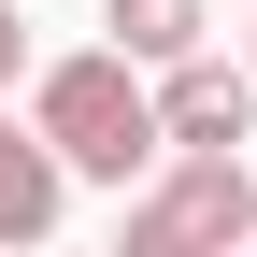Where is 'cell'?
<instances>
[{"label":"cell","mask_w":257,"mask_h":257,"mask_svg":"<svg viewBox=\"0 0 257 257\" xmlns=\"http://www.w3.org/2000/svg\"><path fill=\"white\" fill-rule=\"evenodd\" d=\"M29 114L57 128V157H72L86 186H143L157 157H172V128H157V72L128 43H86V57H57L43 86H29Z\"/></svg>","instance_id":"1"},{"label":"cell","mask_w":257,"mask_h":257,"mask_svg":"<svg viewBox=\"0 0 257 257\" xmlns=\"http://www.w3.org/2000/svg\"><path fill=\"white\" fill-rule=\"evenodd\" d=\"M214 243H257V172L243 143H172L128 186V257H214Z\"/></svg>","instance_id":"2"},{"label":"cell","mask_w":257,"mask_h":257,"mask_svg":"<svg viewBox=\"0 0 257 257\" xmlns=\"http://www.w3.org/2000/svg\"><path fill=\"white\" fill-rule=\"evenodd\" d=\"M72 157H57V128L43 114H0V257H29V243H57V214H72Z\"/></svg>","instance_id":"3"},{"label":"cell","mask_w":257,"mask_h":257,"mask_svg":"<svg viewBox=\"0 0 257 257\" xmlns=\"http://www.w3.org/2000/svg\"><path fill=\"white\" fill-rule=\"evenodd\" d=\"M157 128H172V143H257V72L243 57H172V72H157Z\"/></svg>","instance_id":"4"},{"label":"cell","mask_w":257,"mask_h":257,"mask_svg":"<svg viewBox=\"0 0 257 257\" xmlns=\"http://www.w3.org/2000/svg\"><path fill=\"white\" fill-rule=\"evenodd\" d=\"M100 29L143 72H172V57H200V29H214V0H100Z\"/></svg>","instance_id":"5"},{"label":"cell","mask_w":257,"mask_h":257,"mask_svg":"<svg viewBox=\"0 0 257 257\" xmlns=\"http://www.w3.org/2000/svg\"><path fill=\"white\" fill-rule=\"evenodd\" d=\"M15 72H29V15L0 0V100H15Z\"/></svg>","instance_id":"6"},{"label":"cell","mask_w":257,"mask_h":257,"mask_svg":"<svg viewBox=\"0 0 257 257\" xmlns=\"http://www.w3.org/2000/svg\"><path fill=\"white\" fill-rule=\"evenodd\" d=\"M243 72H257V0H243Z\"/></svg>","instance_id":"7"}]
</instances>
